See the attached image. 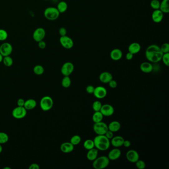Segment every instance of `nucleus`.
<instances>
[{
    "instance_id": "nucleus-51",
    "label": "nucleus",
    "mask_w": 169,
    "mask_h": 169,
    "mask_svg": "<svg viewBox=\"0 0 169 169\" xmlns=\"http://www.w3.org/2000/svg\"><path fill=\"white\" fill-rule=\"evenodd\" d=\"M2 151V144H0V153H1Z\"/></svg>"
},
{
    "instance_id": "nucleus-53",
    "label": "nucleus",
    "mask_w": 169,
    "mask_h": 169,
    "mask_svg": "<svg viewBox=\"0 0 169 169\" xmlns=\"http://www.w3.org/2000/svg\"><path fill=\"white\" fill-rule=\"evenodd\" d=\"M44 1H49V0H44Z\"/></svg>"
},
{
    "instance_id": "nucleus-33",
    "label": "nucleus",
    "mask_w": 169,
    "mask_h": 169,
    "mask_svg": "<svg viewBox=\"0 0 169 169\" xmlns=\"http://www.w3.org/2000/svg\"><path fill=\"white\" fill-rule=\"evenodd\" d=\"M8 140H9V137L6 133L4 132H0V144H5L8 142Z\"/></svg>"
},
{
    "instance_id": "nucleus-3",
    "label": "nucleus",
    "mask_w": 169,
    "mask_h": 169,
    "mask_svg": "<svg viewBox=\"0 0 169 169\" xmlns=\"http://www.w3.org/2000/svg\"><path fill=\"white\" fill-rule=\"evenodd\" d=\"M110 161L107 156H100L93 161V167L95 169H105L109 165Z\"/></svg>"
},
{
    "instance_id": "nucleus-27",
    "label": "nucleus",
    "mask_w": 169,
    "mask_h": 169,
    "mask_svg": "<svg viewBox=\"0 0 169 169\" xmlns=\"http://www.w3.org/2000/svg\"><path fill=\"white\" fill-rule=\"evenodd\" d=\"M68 6L67 3L65 1H61L58 3L57 8L60 13H64L67 10Z\"/></svg>"
},
{
    "instance_id": "nucleus-5",
    "label": "nucleus",
    "mask_w": 169,
    "mask_h": 169,
    "mask_svg": "<svg viewBox=\"0 0 169 169\" xmlns=\"http://www.w3.org/2000/svg\"><path fill=\"white\" fill-rule=\"evenodd\" d=\"M54 105L53 99L49 96H45L42 97L40 102V106L43 111H48L50 110Z\"/></svg>"
},
{
    "instance_id": "nucleus-48",
    "label": "nucleus",
    "mask_w": 169,
    "mask_h": 169,
    "mask_svg": "<svg viewBox=\"0 0 169 169\" xmlns=\"http://www.w3.org/2000/svg\"><path fill=\"white\" fill-rule=\"evenodd\" d=\"M131 143L130 140H124V143H123V145L124 147L126 148L130 147H131Z\"/></svg>"
},
{
    "instance_id": "nucleus-40",
    "label": "nucleus",
    "mask_w": 169,
    "mask_h": 169,
    "mask_svg": "<svg viewBox=\"0 0 169 169\" xmlns=\"http://www.w3.org/2000/svg\"><path fill=\"white\" fill-rule=\"evenodd\" d=\"M161 51L163 52V54L165 53H169V44L168 43H165L163 44L160 47Z\"/></svg>"
},
{
    "instance_id": "nucleus-41",
    "label": "nucleus",
    "mask_w": 169,
    "mask_h": 169,
    "mask_svg": "<svg viewBox=\"0 0 169 169\" xmlns=\"http://www.w3.org/2000/svg\"><path fill=\"white\" fill-rule=\"evenodd\" d=\"M94 89H95V87L91 85H88L86 88V91H87V93L90 94L93 93Z\"/></svg>"
},
{
    "instance_id": "nucleus-21",
    "label": "nucleus",
    "mask_w": 169,
    "mask_h": 169,
    "mask_svg": "<svg viewBox=\"0 0 169 169\" xmlns=\"http://www.w3.org/2000/svg\"><path fill=\"white\" fill-rule=\"evenodd\" d=\"M140 69L144 73H150L153 70V66L150 62H143L140 65Z\"/></svg>"
},
{
    "instance_id": "nucleus-26",
    "label": "nucleus",
    "mask_w": 169,
    "mask_h": 169,
    "mask_svg": "<svg viewBox=\"0 0 169 169\" xmlns=\"http://www.w3.org/2000/svg\"><path fill=\"white\" fill-rule=\"evenodd\" d=\"M159 10L164 13L169 12V0H163L160 2Z\"/></svg>"
},
{
    "instance_id": "nucleus-17",
    "label": "nucleus",
    "mask_w": 169,
    "mask_h": 169,
    "mask_svg": "<svg viewBox=\"0 0 169 169\" xmlns=\"http://www.w3.org/2000/svg\"><path fill=\"white\" fill-rule=\"evenodd\" d=\"M122 55H123L122 52V51L121 50L118 48H116L112 50L110 54L112 60L115 61H117L121 60L122 58Z\"/></svg>"
},
{
    "instance_id": "nucleus-28",
    "label": "nucleus",
    "mask_w": 169,
    "mask_h": 169,
    "mask_svg": "<svg viewBox=\"0 0 169 169\" xmlns=\"http://www.w3.org/2000/svg\"><path fill=\"white\" fill-rule=\"evenodd\" d=\"M104 116L100 111L95 112L92 116V121L94 123L100 122L103 121Z\"/></svg>"
},
{
    "instance_id": "nucleus-47",
    "label": "nucleus",
    "mask_w": 169,
    "mask_h": 169,
    "mask_svg": "<svg viewBox=\"0 0 169 169\" xmlns=\"http://www.w3.org/2000/svg\"><path fill=\"white\" fill-rule=\"evenodd\" d=\"M29 169H39L40 167L38 164L36 163H32L31 164L29 167Z\"/></svg>"
},
{
    "instance_id": "nucleus-36",
    "label": "nucleus",
    "mask_w": 169,
    "mask_h": 169,
    "mask_svg": "<svg viewBox=\"0 0 169 169\" xmlns=\"http://www.w3.org/2000/svg\"><path fill=\"white\" fill-rule=\"evenodd\" d=\"M102 103L99 101H95L92 104L93 110L95 112L100 111L102 107Z\"/></svg>"
},
{
    "instance_id": "nucleus-43",
    "label": "nucleus",
    "mask_w": 169,
    "mask_h": 169,
    "mask_svg": "<svg viewBox=\"0 0 169 169\" xmlns=\"http://www.w3.org/2000/svg\"><path fill=\"white\" fill-rule=\"evenodd\" d=\"M105 136L107 138L110 140V139H111L114 137V132L108 130L107 131V132H106L105 134Z\"/></svg>"
},
{
    "instance_id": "nucleus-39",
    "label": "nucleus",
    "mask_w": 169,
    "mask_h": 169,
    "mask_svg": "<svg viewBox=\"0 0 169 169\" xmlns=\"http://www.w3.org/2000/svg\"><path fill=\"white\" fill-rule=\"evenodd\" d=\"M136 166L138 169H144L146 167V163L143 160H138L136 162Z\"/></svg>"
},
{
    "instance_id": "nucleus-6",
    "label": "nucleus",
    "mask_w": 169,
    "mask_h": 169,
    "mask_svg": "<svg viewBox=\"0 0 169 169\" xmlns=\"http://www.w3.org/2000/svg\"><path fill=\"white\" fill-rule=\"evenodd\" d=\"M93 128L97 135H105L108 130V125L102 121L94 123Z\"/></svg>"
},
{
    "instance_id": "nucleus-14",
    "label": "nucleus",
    "mask_w": 169,
    "mask_h": 169,
    "mask_svg": "<svg viewBox=\"0 0 169 169\" xmlns=\"http://www.w3.org/2000/svg\"><path fill=\"white\" fill-rule=\"evenodd\" d=\"M126 158L129 162L135 163L139 159V155L136 150H130L126 153Z\"/></svg>"
},
{
    "instance_id": "nucleus-49",
    "label": "nucleus",
    "mask_w": 169,
    "mask_h": 169,
    "mask_svg": "<svg viewBox=\"0 0 169 169\" xmlns=\"http://www.w3.org/2000/svg\"><path fill=\"white\" fill-rule=\"evenodd\" d=\"M133 55H134L133 54H132V53H130V52H128V53L126 55V59H127V60H128V61L132 60L133 59Z\"/></svg>"
},
{
    "instance_id": "nucleus-16",
    "label": "nucleus",
    "mask_w": 169,
    "mask_h": 169,
    "mask_svg": "<svg viewBox=\"0 0 169 169\" xmlns=\"http://www.w3.org/2000/svg\"><path fill=\"white\" fill-rule=\"evenodd\" d=\"M121 151L118 148H115L110 151L107 157L110 160L114 161L118 159L121 157Z\"/></svg>"
},
{
    "instance_id": "nucleus-35",
    "label": "nucleus",
    "mask_w": 169,
    "mask_h": 169,
    "mask_svg": "<svg viewBox=\"0 0 169 169\" xmlns=\"http://www.w3.org/2000/svg\"><path fill=\"white\" fill-rule=\"evenodd\" d=\"M150 6L154 10H159L160 2L159 0H152L150 2Z\"/></svg>"
},
{
    "instance_id": "nucleus-15",
    "label": "nucleus",
    "mask_w": 169,
    "mask_h": 169,
    "mask_svg": "<svg viewBox=\"0 0 169 169\" xmlns=\"http://www.w3.org/2000/svg\"><path fill=\"white\" fill-rule=\"evenodd\" d=\"M164 17V13L160 10H156L152 13V19L153 22L155 23H160L162 22Z\"/></svg>"
},
{
    "instance_id": "nucleus-18",
    "label": "nucleus",
    "mask_w": 169,
    "mask_h": 169,
    "mask_svg": "<svg viewBox=\"0 0 169 169\" xmlns=\"http://www.w3.org/2000/svg\"><path fill=\"white\" fill-rule=\"evenodd\" d=\"M74 147L70 142H66L61 145L60 150L64 153H69L73 151Z\"/></svg>"
},
{
    "instance_id": "nucleus-11",
    "label": "nucleus",
    "mask_w": 169,
    "mask_h": 169,
    "mask_svg": "<svg viewBox=\"0 0 169 169\" xmlns=\"http://www.w3.org/2000/svg\"><path fill=\"white\" fill-rule=\"evenodd\" d=\"M45 36L46 31L43 28H37L33 33V38L37 42L43 40Z\"/></svg>"
},
{
    "instance_id": "nucleus-8",
    "label": "nucleus",
    "mask_w": 169,
    "mask_h": 169,
    "mask_svg": "<svg viewBox=\"0 0 169 169\" xmlns=\"http://www.w3.org/2000/svg\"><path fill=\"white\" fill-rule=\"evenodd\" d=\"M60 42L62 47L66 49H71L74 45V42L72 39L67 35L61 36Z\"/></svg>"
},
{
    "instance_id": "nucleus-50",
    "label": "nucleus",
    "mask_w": 169,
    "mask_h": 169,
    "mask_svg": "<svg viewBox=\"0 0 169 169\" xmlns=\"http://www.w3.org/2000/svg\"><path fill=\"white\" fill-rule=\"evenodd\" d=\"M3 57H4L2 56V55L1 54H0V63H1V62H2V59H3Z\"/></svg>"
},
{
    "instance_id": "nucleus-19",
    "label": "nucleus",
    "mask_w": 169,
    "mask_h": 169,
    "mask_svg": "<svg viewBox=\"0 0 169 169\" xmlns=\"http://www.w3.org/2000/svg\"><path fill=\"white\" fill-rule=\"evenodd\" d=\"M124 140L125 139L121 136L114 137L111 139V144L115 148L120 147L123 145Z\"/></svg>"
},
{
    "instance_id": "nucleus-37",
    "label": "nucleus",
    "mask_w": 169,
    "mask_h": 169,
    "mask_svg": "<svg viewBox=\"0 0 169 169\" xmlns=\"http://www.w3.org/2000/svg\"><path fill=\"white\" fill-rule=\"evenodd\" d=\"M8 37V34L6 30L3 29H0V41H4Z\"/></svg>"
},
{
    "instance_id": "nucleus-2",
    "label": "nucleus",
    "mask_w": 169,
    "mask_h": 169,
    "mask_svg": "<svg viewBox=\"0 0 169 169\" xmlns=\"http://www.w3.org/2000/svg\"><path fill=\"white\" fill-rule=\"evenodd\" d=\"M93 141L95 148L100 151L107 150L110 147V141L105 135H97Z\"/></svg>"
},
{
    "instance_id": "nucleus-31",
    "label": "nucleus",
    "mask_w": 169,
    "mask_h": 169,
    "mask_svg": "<svg viewBox=\"0 0 169 169\" xmlns=\"http://www.w3.org/2000/svg\"><path fill=\"white\" fill-rule=\"evenodd\" d=\"M2 62L5 66L7 67H10L12 66L13 62V59L10 57V56L4 57Z\"/></svg>"
},
{
    "instance_id": "nucleus-29",
    "label": "nucleus",
    "mask_w": 169,
    "mask_h": 169,
    "mask_svg": "<svg viewBox=\"0 0 169 169\" xmlns=\"http://www.w3.org/2000/svg\"><path fill=\"white\" fill-rule=\"evenodd\" d=\"M83 147L87 150H89L95 147L94 141L91 139H87L83 143Z\"/></svg>"
},
{
    "instance_id": "nucleus-9",
    "label": "nucleus",
    "mask_w": 169,
    "mask_h": 169,
    "mask_svg": "<svg viewBox=\"0 0 169 169\" xmlns=\"http://www.w3.org/2000/svg\"><path fill=\"white\" fill-rule=\"evenodd\" d=\"M74 65L72 62H67L63 64L61 67V73L64 76H70L74 71Z\"/></svg>"
},
{
    "instance_id": "nucleus-44",
    "label": "nucleus",
    "mask_w": 169,
    "mask_h": 169,
    "mask_svg": "<svg viewBox=\"0 0 169 169\" xmlns=\"http://www.w3.org/2000/svg\"><path fill=\"white\" fill-rule=\"evenodd\" d=\"M59 33L61 36H65V35H67V30L65 27H62L60 28L59 29Z\"/></svg>"
},
{
    "instance_id": "nucleus-52",
    "label": "nucleus",
    "mask_w": 169,
    "mask_h": 169,
    "mask_svg": "<svg viewBox=\"0 0 169 169\" xmlns=\"http://www.w3.org/2000/svg\"><path fill=\"white\" fill-rule=\"evenodd\" d=\"M4 169H11V168H10V167H5V168H4Z\"/></svg>"
},
{
    "instance_id": "nucleus-34",
    "label": "nucleus",
    "mask_w": 169,
    "mask_h": 169,
    "mask_svg": "<svg viewBox=\"0 0 169 169\" xmlns=\"http://www.w3.org/2000/svg\"><path fill=\"white\" fill-rule=\"evenodd\" d=\"M82 140V138H81V137L78 136V135H75L73 136V137H72V138H71L70 140V142L72 144V145H77L79 144Z\"/></svg>"
},
{
    "instance_id": "nucleus-30",
    "label": "nucleus",
    "mask_w": 169,
    "mask_h": 169,
    "mask_svg": "<svg viewBox=\"0 0 169 169\" xmlns=\"http://www.w3.org/2000/svg\"><path fill=\"white\" fill-rule=\"evenodd\" d=\"M71 83H72V81H71L70 77L69 76H64V78H62V87H63L66 88L70 87L71 85Z\"/></svg>"
},
{
    "instance_id": "nucleus-1",
    "label": "nucleus",
    "mask_w": 169,
    "mask_h": 169,
    "mask_svg": "<svg viewBox=\"0 0 169 169\" xmlns=\"http://www.w3.org/2000/svg\"><path fill=\"white\" fill-rule=\"evenodd\" d=\"M163 55L160 47L156 44L150 45L145 51V57L148 61L154 64L161 61Z\"/></svg>"
},
{
    "instance_id": "nucleus-7",
    "label": "nucleus",
    "mask_w": 169,
    "mask_h": 169,
    "mask_svg": "<svg viewBox=\"0 0 169 169\" xmlns=\"http://www.w3.org/2000/svg\"><path fill=\"white\" fill-rule=\"evenodd\" d=\"M27 110L24 107H16L12 111V115L16 119H22L27 116Z\"/></svg>"
},
{
    "instance_id": "nucleus-42",
    "label": "nucleus",
    "mask_w": 169,
    "mask_h": 169,
    "mask_svg": "<svg viewBox=\"0 0 169 169\" xmlns=\"http://www.w3.org/2000/svg\"><path fill=\"white\" fill-rule=\"evenodd\" d=\"M109 87H110L111 88H115L118 86V83H117V82L115 81V80H114V79H112L111 81L108 83Z\"/></svg>"
},
{
    "instance_id": "nucleus-4",
    "label": "nucleus",
    "mask_w": 169,
    "mask_h": 169,
    "mask_svg": "<svg viewBox=\"0 0 169 169\" xmlns=\"http://www.w3.org/2000/svg\"><path fill=\"white\" fill-rule=\"evenodd\" d=\"M45 17L49 21H55L58 19L60 13L57 7H48L46 8L44 12Z\"/></svg>"
},
{
    "instance_id": "nucleus-12",
    "label": "nucleus",
    "mask_w": 169,
    "mask_h": 169,
    "mask_svg": "<svg viewBox=\"0 0 169 169\" xmlns=\"http://www.w3.org/2000/svg\"><path fill=\"white\" fill-rule=\"evenodd\" d=\"M93 94L96 98L99 99L104 98L105 97L107 96V89L104 87H101V86L97 87H95V89Z\"/></svg>"
},
{
    "instance_id": "nucleus-24",
    "label": "nucleus",
    "mask_w": 169,
    "mask_h": 169,
    "mask_svg": "<svg viewBox=\"0 0 169 169\" xmlns=\"http://www.w3.org/2000/svg\"><path fill=\"white\" fill-rule=\"evenodd\" d=\"M108 130L112 131V132H117L121 129V125L119 122L114 121L111 122L108 126Z\"/></svg>"
},
{
    "instance_id": "nucleus-10",
    "label": "nucleus",
    "mask_w": 169,
    "mask_h": 169,
    "mask_svg": "<svg viewBox=\"0 0 169 169\" xmlns=\"http://www.w3.org/2000/svg\"><path fill=\"white\" fill-rule=\"evenodd\" d=\"M13 51V48L11 44L5 42L0 46V54L3 57L11 55Z\"/></svg>"
},
{
    "instance_id": "nucleus-46",
    "label": "nucleus",
    "mask_w": 169,
    "mask_h": 169,
    "mask_svg": "<svg viewBox=\"0 0 169 169\" xmlns=\"http://www.w3.org/2000/svg\"><path fill=\"white\" fill-rule=\"evenodd\" d=\"M38 43V47L41 49H44L46 47V42L44 41L43 40L40 41Z\"/></svg>"
},
{
    "instance_id": "nucleus-25",
    "label": "nucleus",
    "mask_w": 169,
    "mask_h": 169,
    "mask_svg": "<svg viewBox=\"0 0 169 169\" xmlns=\"http://www.w3.org/2000/svg\"><path fill=\"white\" fill-rule=\"evenodd\" d=\"M37 102L36 100L33 99H29L25 101L24 107L25 109L27 110H33L36 107Z\"/></svg>"
},
{
    "instance_id": "nucleus-13",
    "label": "nucleus",
    "mask_w": 169,
    "mask_h": 169,
    "mask_svg": "<svg viewBox=\"0 0 169 169\" xmlns=\"http://www.w3.org/2000/svg\"><path fill=\"white\" fill-rule=\"evenodd\" d=\"M100 111L104 116L110 117L114 114L115 110H114V107L111 105L107 104L102 105L101 110Z\"/></svg>"
},
{
    "instance_id": "nucleus-32",
    "label": "nucleus",
    "mask_w": 169,
    "mask_h": 169,
    "mask_svg": "<svg viewBox=\"0 0 169 169\" xmlns=\"http://www.w3.org/2000/svg\"><path fill=\"white\" fill-rule=\"evenodd\" d=\"M33 72L37 76H41L44 72V68L41 65H36L34 67Z\"/></svg>"
},
{
    "instance_id": "nucleus-38",
    "label": "nucleus",
    "mask_w": 169,
    "mask_h": 169,
    "mask_svg": "<svg viewBox=\"0 0 169 169\" xmlns=\"http://www.w3.org/2000/svg\"><path fill=\"white\" fill-rule=\"evenodd\" d=\"M163 63L167 67L169 66V53L163 54L162 59Z\"/></svg>"
},
{
    "instance_id": "nucleus-45",
    "label": "nucleus",
    "mask_w": 169,
    "mask_h": 169,
    "mask_svg": "<svg viewBox=\"0 0 169 169\" xmlns=\"http://www.w3.org/2000/svg\"><path fill=\"white\" fill-rule=\"evenodd\" d=\"M25 100L22 98H19L17 101V106L19 107H24Z\"/></svg>"
},
{
    "instance_id": "nucleus-20",
    "label": "nucleus",
    "mask_w": 169,
    "mask_h": 169,
    "mask_svg": "<svg viewBox=\"0 0 169 169\" xmlns=\"http://www.w3.org/2000/svg\"><path fill=\"white\" fill-rule=\"evenodd\" d=\"M113 79V76L110 72H104L100 74L99 80L103 83H108Z\"/></svg>"
},
{
    "instance_id": "nucleus-22",
    "label": "nucleus",
    "mask_w": 169,
    "mask_h": 169,
    "mask_svg": "<svg viewBox=\"0 0 169 169\" xmlns=\"http://www.w3.org/2000/svg\"><path fill=\"white\" fill-rule=\"evenodd\" d=\"M99 150L96 148H93L90 150H88L87 157L89 161H93L98 157Z\"/></svg>"
},
{
    "instance_id": "nucleus-23",
    "label": "nucleus",
    "mask_w": 169,
    "mask_h": 169,
    "mask_svg": "<svg viewBox=\"0 0 169 169\" xmlns=\"http://www.w3.org/2000/svg\"><path fill=\"white\" fill-rule=\"evenodd\" d=\"M141 50V46L138 43L133 42L129 45L128 50L129 52L132 53L133 55L137 54Z\"/></svg>"
}]
</instances>
